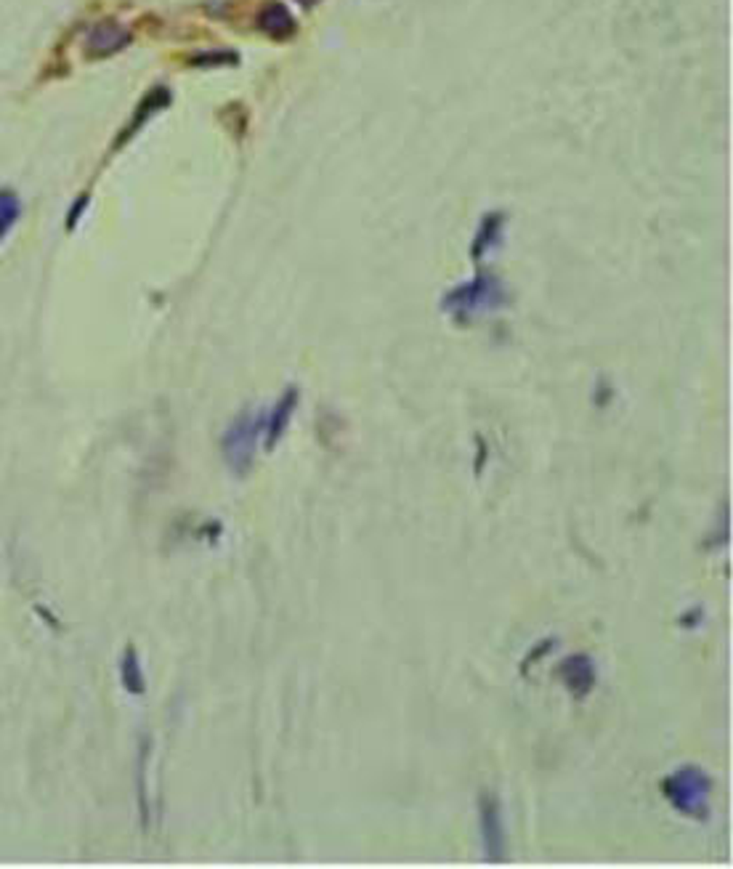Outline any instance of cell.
<instances>
[{
	"label": "cell",
	"instance_id": "8992f818",
	"mask_svg": "<svg viewBox=\"0 0 733 869\" xmlns=\"http://www.w3.org/2000/svg\"><path fill=\"white\" fill-rule=\"evenodd\" d=\"M133 40L130 30L122 27L120 22L114 19H107V22H99L88 38H85V57L88 58H107L120 54L122 49H128Z\"/></svg>",
	"mask_w": 733,
	"mask_h": 869
},
{
	"label": "cell",
	"instance_id": "9c48e42d",
	"mask_svg": "<svg viewBox=\"0 0 733 869\" xmlns=\"http://www.w3.org/2000/svg\"><path fill=\"white\" fill-rule=\"evenodd\" d=\"M120 684L128 694L141 696L147 692V676H144V665L141 657L136 651L133 643H128L120 654Z\"/></svg>",
	"mask_w": 733,
	"mask_h": 869
},
{
	"label": "cell",
	"instance_id": "5b68a950",
	"mask_svg": "<svg viewBox=\"0 0 733 869\" xmlns=\"http://www.w3.org/2000/svg\"><path fill=\"white\" fill-rule=\"evenodd\" d=\"M556 678L564 684L566 692L571 694L574 702H582V699L593 694V689L598 684V670H595V662H593L590 654L577 651V654H568L566 659L559 662Z\"/></svg>",
	"mask_w": 733,
	"mask_h": 869
},
{
	"label": "cell",
	"instance_id": "6da1fadb",
	"mask_svg": "<svg viewBox=\"0 0 733 869\" xmlns=\"http://www.w3.org/2000/svg\"><path fill=\"white\" fill-rule=\"evenodd\" d=\"M659 790H662V798L670 803V809L680 816L693 821L710 819L715 779L702 766H680L659 782Z\"/></svg>",
	"mask_w": 733,
	"mask_h": 869
},
{
	"label": "cell",
	"instance_id": "52a82bcc",
	"mask_svg": "<svg viewBox=\"0 0 733 869\" xmlns=\"http://www.w3.org/2000/svg\"><path fill=\"white\" fill-rule=\"evenodd\" d=\"M298 402H300L298 386H287L282 391V397L277 399V405L272 407V412L264 417V434H261V439H264V447L266 450H274L282 442V436L287 434V428H290V420H292V415L298 409Z\"/></svg>",
	"mask_w": 733,
	"mask_h": 869
},
{
	"label": "cell",
	"instance_id": "e0dca14e",
	"mask_svg": "<svg viewBox=\"0 0 733 869\" xmlns=\"http://www.w3.org/2000/svg\"><path fill=\"white\" fill-rule=\"evenodd\" d=\"M88 202V197H80L75 205H72V213H69V219H67V229L72 232L75 227H77V219H80V213H83V205Z\"/></svg>",
	"mask_w": 733,
	"mask_h": 869
},
{
	"label": "cell",
	"instance_id": "7c38bea8",
	"mask_svg": "<svg viewBox=\"0 0 733 869\" xmlns=\"http://www.w3.org/2000/svg\"><path fill=\"white\" fill-rule=\"evenodd\" d=\"M503 227H505L503 213H489V216L481 221L478 234H476V239H473V258H476V261H478L481 255H487V253L500 242V237H503Z\"/></svg>",
	"mask_w": 733,
	"mask_h": 869
},
{
	"label": "cell",
	"instance_id": "277c9868",
	"mask_svg": "<svg viewBox=\"0 0 733 869\" xmlns=\"http://www.w3.org/2000/svg\"><path fill=\"white\" fill-rule=\"evenodd\" d=\"M478 829H481V846L489 862H503L508 856V835L503 821V803L492 790H484L478 795Z\"/></svg>",
	"mask_w": 733,
	"mask_h": 869
},
{
	"label": "cell",
	"instance_id": "9a60e30c",
	"mask_svg": "<svg viewBox=\"0 0 733 869\" xmlns=\"http://www.w3.org/2000/svg\"><path fill=\"white\" fill-rule=\"evenodd\" d=\"M556 646H559V638H542V641H537V643L532 646V651L521 659V673H529L540 659H545L548 654H553V651H556Z\"/></svg>",
	"mask_w": 733,
	"mask_h": 869
},
{
	"label": "cell",
	"instance_id": "7a4b0ae2",
	"mask_svg": "<svg viewBox=\"0 0 733 869\" xmlns=\"http://www.w3.org/2000/svg\"><path fill=\"white\" fill-rule=\"evenodd\" d=\"M505 303H508V290L489 272H481L470 282L451 288L442 300L444 311L451 314L460 325H468L481 314H492Z\"/></svg>",
	"mask_w": 733,
	"mask_h": 869
},
{
	"label": "cell",
	"instance_id": "8fae6325",
	"mask_svg": "<svg viewBox=\"0 0 733 869\" xmlns=\"http://www.w3.org/2000/svg\"><path fill=\"white\" fill-rule=\"evenodd\" d=\"M170 104V91L168 88H155V91H149L144 99H141V104H139V110H136V115H133V120H130V125L125 128V133H122V139H120V144L125 141V139H130L149 117L155 115V112H160L163 107H168ZM117 144V147H120Z\"/></svg>",
	"mask_w": 733,
	"mask_h": 869
},
{
	"label": "cell",
	"instance_id": "ac0fdd59",
	"mask_svg": "<svg viewBox=\"0 0 733 869\" xmlns=\"http://www.w3.org/2000/svg\"><path fill=\"white\" fill-rule=\"evenodd\" d=\"M298 3H300V5H306V8H308V5H314V3H319V0H298Z\"/></svg>",
	"mask_w": 733,
	"mask_h": 869
},
{
	"label": "cell",
	"instance_id": "4fadbf2b",
	"mask_svg": "<svg viewBox=\"0 0 733 869\" xmlns=\"http://www.w3.org/2000/svg\"><path fill=\"white\" fill-rule=\"evenodd\" d=\"M22 213V202L13 192L8 189H0V242L5 239V234L11 232V227L16 224Z\"/></svg>",
	"mask_w": 733,
	"mask_h": 869
},
{
	"label": "cell",
	"instance_id": "3957f363",
	"mask_svg": "<svg viewBox=\"0 0 733 869\" xmlns=\"http://www.w3.org/2000/svg\"><path fill=\"white\" fill-rule=\"evenodd\" d=\"M264 434V415L255 409L239 412L221 436V455L234 476H247L255 461V447Z\"/></svg>",
	"mask_w": 733,
	"mask_h": 869
},
{
	"label": "cell",
	"instance_id": "30bf717a",
	"mask_svg": "<svg viewBox=\"0 0 733 869\" xmlns=\"http://www.w3.org/2000/svg\"><path fill=\"white\" fill-rule=\"evenodd\" d=\"M149 755H152V739H149V737H141V745H139V760H136V787H139V813H141V827H144V829H149V816H152V806H149V784H147Z\"/></svg>",
	"mask_w": 733,
	"mask_h": 869
},
{
	"label": "cell",
	"instance_id": "2e32d148",
	"mask_svg": "<svg viewBox=\"0 0 733 869\" xmlns=\"http://www.w3.org/2000/svg\"><path fill=\"white\" fill-rule=\"evenodd\" d=\"M702 617H704V612H702V609H688L685 614H680L677 625H680V628H696V625L702 623Z\"/></svg>",
	"mask_w": 733,
	"mask_h": 869
},
{
	"label": "cell",
	"instance_id": "5bb4252c",
	"mask_svg": "<svg viewBox=\"0 0 733 869\" xmlns=\"http://www.w3.org/2000/svg\"><path fill=\"white\" fill-rule=\"evenodd\" d=\"M226 64H239V54L219 49V51H200L189 57V67H226Z\"/></svg>",
	"mask_w": 733,
	"mask_h": 869
},
{
	"label": "cell",
	"instance_id": "ba28073f",
	"mask_svg": "<svg viewBox=\"0 0 733 869\" xmlns=\"http://www.w3.org/2000/svg\"><path fill=\"white\" fill-rule=\"evenodd\" d=\"M255 24L264 35L274 38V40H290L295 32H298V22L295 16L290 13V8L280 3V0H269L261 5L258 16H255Z\"/></svg>",
	"mask_w": 733,
	"mask_h": 869
}]
</instances>
